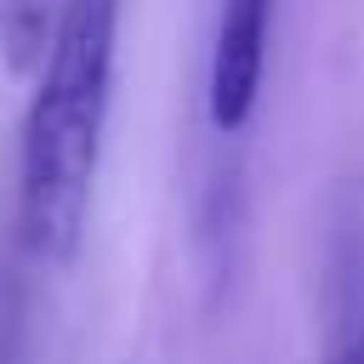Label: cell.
Wrapping results in <instances>:
<instances>
[{"mask_svg":"<svg viewBox=\"0 0 364 364\" xmlns=\"http://www.w3.org/2000/svg\"><path fill=\"white\" fill-rule=\"evenodd\" d=\"M119 0H57L17 136V239L40 267L74 262L114 114Z\"/></svg>","mask_w":364,"mask_h":364,"instance_id":"cell-1","label":"cell"},{"mask_svg":"<svg viewBox=\"0 0 364 364\" xmlns=\"http://www.w3.org/2000/svg\"><path fill=\"white\" fill-rule=\"evenodd\" d=\"M273 11H279V0H222V11H216L210 68H205V114L222 136H239L262 102Z\"/></svg>","mask_w":364,"mask_h":364,"instance_id":"cell-2","label":"cell"},{"mask_svg":"<svg viewBox=\"0 0 364 364\" xmlns=\"http://www.w3.org/2000/svg\"><path fill=\"white\" fill-rule=\"evenodd\" d=\"M51 17H57V0H0V46H6V63L11 68L40 63L46 34H51Z\"/></svg>","mask_w":364,"mask_h":364,"instance_id":"cell-3","label":"cell"},{"mask_svg":"<svg viewBox=\"0 0 364 364\" xmlns=\"http://www.w3.org/2000/svg\"><path fill=\"white\" fill-rule=\"evenodd\" d=\"M324 364H364V307H353L347 313V324L336 330V341H330V358Z\"/></svg>","mask_w":364,"mask_h":364,"instance_id":"cell-4","label":"cell"}]
</instances>
